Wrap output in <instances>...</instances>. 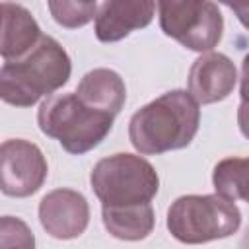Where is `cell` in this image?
<instances>
[{
  "instance_id": "5",
  "label": "cell",
  "mask_w": 249,
  "mask_h": 249,
  "mask_svg": "<svg viewBox=\"0 0 249 249\" xmlns=\"http://www.w3.org/2000/svg\"><path fill=\"white\" fill-rule=\"evenodd\" d=\"M165 226L179 243L200 245L237 233L241 210L218 195H183L171 202Z\"/></svg>"
},
{
  "instance_id": "8",
  "label": "cell",
  "mask_w": 249,
  "mask_h": 249,
  "mask_svg": "<svg viewBox=\"0 0 249 249\" xmlns=\"http://www.w3.org/2000/svg\"><path fill=\"white\" fill-rule=\"evenodd\" d=\"M39 222L54 239H76L89 224V204L74 189H54L39 202Z\"/></svg>"
},
{
  "instance_id": "7",
  "label": "cell",
  "mask_w": 249,
  "mask_h": 249,
  "mask_svg": "<svg viewBox=\"0 0 249 249\" xmlns=\"http://www.w3.org/2000/svg\"><path fill=\"white\" fill-rule=\"evenodd\" d=\"M49 165L41 148L23 138L0 144V193L14 198L35 195L47 181Z\"/></svg>"
},
{
  "instance_id": "14",
  "label": "cell",
  "mask_w": 249,
  "mask_h": 249,
  "mask_svg": "<svg viewBox=\"0 0 249 249\" xmlns=\"http://www.w3.org/2000/svg\"><path fill=\"white\" fill-rule=\"evenodd\" d=\"M212 185L218 196L235 202L247 198V158H224L214 165Z\"/></svg>"
},
{
  "instance_id": "15",
  "label": "cell",
  "mask_w": 249,
  "mask_h": 249,
  "mask_svg": "<svg viewBox=\"0 0 249 249\" xmlns=\"http://www.w3.org/2000/svg\"><path fill=\"white\" fill-rule=\"evenodd\" d=\"M97 2H49L53 19L66 29H78L89 23L97 14Z\"/></svg>"
},
{
  "instance_id": "9",
  "label": "cell",
  "mask_w": 249,
  "mask_h": 249,
  "mask_svg": "<svg viewBox=\"0 0 249 249\" xmlns=\"http://www.w3.org/2000/svg\"><path fill=\"white\" fill-rule=\"evenodd\" d=\"M189 95L198 105H210L226 99L237 86V68L222 53L200 54L189 70Z\"/></svg>"
},
{
  "instance_id": "16",
  "label": "cell",
  "mask_w": 249,
  "mask_h": 249,
  "mask_svg": "<svg viewBox=\"0 0 249 249\" xmlns=\"http://www.w3.org/2000/svg\"><path fill=\"white\" fill-rule=\"evenodd\" d=\"M0 249H35V233L18 216H0Z\"/></svg>"
},
{
  "instance_id": "12",
  "label": "cell",
  "mask_w": 249,
  "mask_h": 249,
  "mask_svg": "<svg viewBox=\"0 0 249 249\" xmlns=\"http://www.w3.org/2000/svg\"><path fill=\"white\" fill-rule=\"evenodd\" d=\"M74 93L88 107L111 117H117L126 101L124 80L111 68H93L84 74Z\"/></svg>"
},
{
  "instance_id": "1",
  "label": "cell",
  "mask_w": 249,
  "mask_h": 249,
  "mask_svg": "<svg viewBox=\"0 0 249 249\" xmlns=\"http://www.w3.org/2000/svg\"><path fill=\"white\" fill-rule=\"evenodd\" d=\"M200 126V107L187 89H171L140 107L128 121V140L138 154L158 156L187 148Z\"/></svg>"
},
{
  "instance_id": "10",
  "label": "cell",
  "mask_w": 249,
  "mask_h": 249,
  "mask_svg": "<svg viewBox=\"0 0 249 249\" xmlns=\"http://www.w3.org/2000/svg\"><path fill=\"white\" fill-rule=\"evenodd\" d=\"M156 14V2L150 0H109L97 6L95 14V37L101 43H117L130 35L134 29H142L152 23Z\"/></svg>"
},
{
  "instance_id": "11",
  "label": "cell",
  "mask_w": 249,
  "mask_h": 249,
  "mask_svg": "<svg viewBox=\"0 0 249 249\" xmlns=\"http://www.w3.org/2000/svg\"><path fill=\"white\" fill-rule=\"evenodd\" d=\"M41 37V27L25 6L0 2V56L6 62L25 56Z\"/></svg>"
},
{
  "instance_id": "2",
  "label": "cell",
  "mask_w": 249,
  "mask_h": 249,
  "mask_svg": "<svg viewBox=\"0 0 249 249\" xmlns=\"http://www.w3.org/2000/svg\"><path fill=\"white\" fill-rule=\"evenodd\" d=\"M72 74V62L64 47L51 35L21 58L0 66V101L14 107H31L41 97L54 95Z\"/></svg>"
},
{
  "instance_id": "13",
  "label": "cell",
  "mask_w": 249,
  "mask_h": 249,
  "mask_svg": "<svg viewBox=\"0 0 249 249\" xmlns=\"http://www.w3.org/2000/svg\"><path fill=\"white\" fill-rule=\"evenodd\" d=\"M101 220L105 230L113 237L123 241L146 239L156 226V214L152 204L128 208H101Z\"/></svg>"
},
{
  "instance_id": "6",
  "label": "cell",
  "mask_w": 249,
  "mask_h": 249,
  "mask_svg": "<svg viewBox=\"0 0 249 249\" xmlns=\"http://www.w3.org/2000/svg\"><path fill=\"white\" fill-rule=\"evenodd\" d=\"M161 31L189 51L210 53L224 35L220 8L208 0H161L156 4Z\"/></svg>"
},
{
  "instance_id": "4",
  "label": "cell",
  "mask_w": 249,
  "mask_h": 249,
  "mask_svg": "<svg viewBox=\"0 0 249 249\" xmlns=\"http://www.w3.org/2000/svg\"><path fill=\"white\" fill-rule=\"evenodd\" d=\"M89 185L101 208H128L150 204L158 195L160 177L146 158L119 152L93 165Z\"/></svg>"
},
{
  "instance_id": "3",
  "label": "cell",
  "mask_w": 249,
  "mask_h": 249,
  "mask_svg": "<svg viewBox=\"0 0 249 249\" xmlns=\"http://www.w3.org/2000/svg\"><path fill=\"white\" fill-rule=\"evenodd\" d=\"M115 117L99 113L78 99L74 91L47 97L37 111V124L43 134L74 156L97 148L113 128Z\"/></svg>"
}]
</instances>
